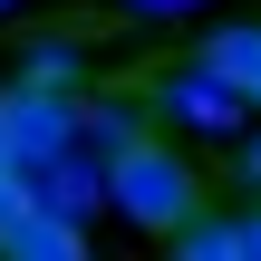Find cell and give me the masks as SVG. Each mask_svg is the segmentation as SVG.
Returning <instances> with one entry per match:
<instances>
[{
	"mask_svg": "<svg viewBox=\"0 0 261 261\" xmlns=\"http://www.w3.org/2000/svg\"><path fill=\"white\" fill-rule=\"evenodd\" d=\"M232 184L261 203V126H242V136H232Z\"/></svg>",
	"mask_w": 261,
	"mask_h": 261,
	"instance_id": "7",
	"label": "cell"
},
{
	"mask_svg": "<svg viewBox=\"0 0 261 261\" xmlns=\"http://www.w3.org/2000/svg\"><path fill=\"white\" fill-rule=\"evenodd\" d=\"M0 174H10V145H0Z\"/></svg>",
	"mask_w": 261,
	"mask_h": 261,
	"instance_id": "10",
	"label": "cell"
},
{
	"mask_svg": "<svg viewBox=\"0 0 261 261\" xmlns=\"http://www.w3.org/2000/svg\"><path fill=\"white\" fill-rule=\"evenodd\" d=\"M126 19H184V10H203V0H116Z\"/></svg>",
	"mask_w": 261,
	"mask_h": 261,
	"instance_id": "9",
	"label": "cell"
},
{
	"mask_svg": "<svg viewBox=\"0 0 261 261\" xmlns=\"http://www.w3.org/2000/svg\"><path fill=\"white\" fill-rule=\"evenodd\" d=\"M87 77V29H39L19 48V87H48V97H77Z\"/></svg>",
	"mask_w": 261,
	"mask_h": 261,
	"instance_id": "4",
	"label": "cell"
},
{
	"mask_svg": "<svg viewBox=\"0 0 261 261\" xmlns=\"http://www.w3.org/2000/svg\"><path fill=\"white\" fill-rule=\"evenodd\" d=\"M10 10H19V0H0V19H10Z\"/></svg>",
	"mask_w": 261,
	"mask_h": 261,
	"instance_id": "11",
	"label": "cell"
},
{
	"mask_svg": "<svg viewBox=\"0 0 261 261\" xmlns=\"http://www.w3.org/2000/svg\"><path fill=\"white\" fill-rule=\"evenodd\" d=\"M0 145H10V174L29 184L39 165H58L77 145V97H48V87H0Z\"/></svg>",
	"mask_w": 261,
	"mask_h": 261,
	"instance_id": "2",
	"label": "cell"
},
{
	"mask_svg": "<svg viewBox=\"0 0 261 261\" xmlns=\"http://www.w3.org/2000/svg\"><path fill=\"white\" fill-rule=\"evenodd\" d=\"M97 203H116V223L126 232H155V242H174L184 223H203V165L174 145V136H136L126 155H107V194Z\"/></svg>",
	"mask_w": 261,
	"mask_h": 261,
	"instance_id": "1",
	"label": "cell"
},
{
	"mask_svg": "<svg viewBox=\"0 0 261 261\" xmlns=\"http://www.w3.org/2000/svg\"><path fill=\"white\" fill-rule=\"evenodd\" d=\"M232 261H261V203H252V213H232Z\"/></svg>",
	"mask_w": 261,
	"mask_h": 261,
	"instance_id": "8",
	"label": "cell"
},
{
	"mask_svg": "<svg viewBox=\"0 0 261 261\" xmlns=\"http://www.w3.org/2000/svg\"><path fill=\"white\" fill-rule=\"evenodd\" d=\"M145 126H136V97H77V155H126Z\"/></svg>",
	"mask_w": 261,
	"mask_h": 261,
	"instance_id": "5",
	"label": "cell"
},
{
	"mask_svg": "<svg viewBox=\"0 0 261 261\" xmlns=\"http://www.w3.org/2000/svg\"><path fill=\"white\" fill-rule=\"evenodd\" d=\"M145 107H155L165 126H184V136H242V126H252V107H242L213 68H194V58L165 68V77H145Z\"/></svg>",
	"mask_w": 261,
	"mask_h": 261,
	"instance_id": "3",
	"label": "cell"
},
{
	"mask_svg": "<svg viewBox=\"0 0 261 261\" xmlns=\"http://www.w3.org/2000/svg\"><path fill=\"white\" fill-rule=\"evenodd\" d=\"M165 261H232V213H203V223H184V232L165 242Z\"/></svg>",
	"mask_w": 261,
	"mask_h": 261,
	"instance_id": "6",
	"label": "cell"
}]
</instances>
